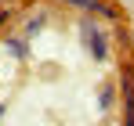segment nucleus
Returning <instances> with one entry per match:
<instances>
[{"label": "nucleus", "instance_id": "obj_1", "mask_svg": "<svg viewBox=\"0 0 134 126\" xmlns=\"http://www.w3.org/2000/svg\"><path fill=\"white\" fill-rule=\"evenodd\" d=\"M80 36H83V43H91V54H94L98 61L109 58V40H105V33L98 29L94 18H80Z\"/></svg>", "mask_w": 134, "mask_h": 126}, {"label": "nucleus", "instance_id": "obj_2", "mask_svg": "<svg viewBox=\"0 0 134 126\" xmlns=\"http://www.w3.org/2000/svg\"><path fill=\"white\" fill-rule=\"evenodd\" d=\"M65 4L83 7V11H94V15H102L105 22H116V18H120V11H116L112 4H105V0H65Z\"/></svg>", "mask_w": 134, "mask_h": 126}, {"label": "nucleus", "instance_id": "obj_3", "mask_svg": "<svg viewBox=\"0 0 134 126\" xmlns=\"http://www.w3.org/2000/svg\"><path fill=\"white\" fill-rule=\"evenodd\" d=\"M7 51H11L15 58H25V43L22 40H7Z\"/></svg>", "mask_w": 134, "mask_h": 126}, {"label": "nucleus", "instance_id": "obj_4", "mask_svg": "<svg viewBox=\"0 0 134 126\" xmlns=\"http://www.w3.org/2000/svg\"><path fill=\"white\" fill-rule=\"evenodd\" d=\"M112 108V86H105V90H102V112H109Z\"/></svg>", "mask_w": 134, "mask_h": 126}, {"label": "nucleus", "instance_id": "obj_5", "mask_svg": "<svg viewBox=\"0 0 134 126\" xmlns=\"http://www.w3.org/2000/svg\"><path fill=\"white\" fill-rule=\"evenodd\" d=\"M40 25H44L40 18H36V22H29V25H25V36H36V33H40Z\"/></svg>", "mask_w": 134, "mask_h": 126}, {"label": "nucleus", "instance_id": "obj_6", "mask_svg": "<svg viewBox=\"0 0 134 126\" xmlns=\"http://www.w3.org/2000/svg\"><path fill=\"white\" fill-rule=\"evenodd\" d=\"M4 22H7V11H4V7H0V25H4Z\"/></svg>", "mask_w": 134, "mask_h": 126}, {"label": "nucleus", "instance_id": "obj_7", "mask_svg": "<svg viewBox=\"0 0 134 126\" xmlns=\"http://www.w3.org/2000/svg\"><path fill=\"white\" fill-rule=\"evenodd\" d=\"M4 112H7V108H4V105H0V119H4Z\"/></svg>", "mask_w": 134, "mask_h": 126}]
</instances>
